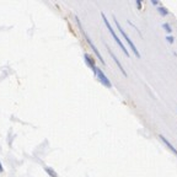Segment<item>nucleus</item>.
Masks as SVG:
<instances>
[{"mask_svg":"<svg viewBox=\"0 0 177 177\" xmlns=\"http://www.w3.org/2000/svg\"><path fill=\"white\" fill-rule=\"evenodd\" d=\"M101 16H102V20H103V22H105V25H106V27L108 28V31H110V33L112 35V37H113V39L114 41H116V43L119 46V47H121V49L124 52V54H126L127 57H129V52L127 50V48H126V47H124V44L122 43V41H121V38H119L118 37V36H117V33H116V31H114L113 30V27H112V26H111V24H110V21H108V20H107V17H106V15L105 14H101Z\"/></svg>","mask_w":177,"mask_h":177,"instance_id":"obj_1","label":"nucleus"},{"mask_svg":"<svg viewBox=\"0 0 177 177\" xmlns=\"http://www.w3.org/2000/svg\"><path fill=\"white\" fill-rule=\"evenodd\" d=\"M113 20H114V24H116V26H117V28H118V31H119V33H121L122 36H123V38L126 39V42L129 44V47H131V49L133 50V53L135 54V57H137V58H140V53L138 52V49H137V47H135V44L133 43V41L129 38V36L126 33V31H124L123 28H122V26L119 25V22L117 21V19L116 17H113Z\"/></svg>","mask_w":177,"mask_h":177,"instance_id":"obj_2","label":"nucleus"},{"mask_svg":"<svg viewBox=\"0 0 177 177\" xmlns=\"http://www.w3.org/2000/svg\"><path fill=\"white\" fill-rule=\"evenodd\" d=\"M76 21H77V25H79V28H80V31H81V32H82V35H84V37H85V39L87 41V43L88 44H90V47H91V48H92V50H93V53H95L96 55H97V58H98V60H100L101 62V63L102 64H105V60H103V58H102V55H101V53H100V52H98V49L96 48V46L95 44H93L92 43V41H91V38L90 37H88V36H87V33L85 32V31H84V28H82L81 27V24H80V20H79V17H77L76 16Z\"/></svg>","mask_w":177,"mask_h":177,"instance_id":"obj_3","label":"nucleus"},{"mask_svg":"<svg viewBox=\"0 0 177 177\" xmlns=\"http://www.w3.org/2000/svg\"><path fill=\"white\" fill-rule=\"evenodd\" d=\"M95 75H96V77H97V80L100 81L103 86H106V87H108V88H111V87H112V84H111L110 79H108V77L105 75V73L102 71V69H100V68H97V69H96V73H95Z\"/></svg>","mask_w":177,"mask_h":177,"instance_id":"obj_4","label":"nucleus"},{"mask_svg":"<svg viewBox=\"0 0 177 177\" xmlns=\"http://www.w3.org/2000/svg\"><path fill=\"white\" fill-rule=\"evenodd\" d=\"M84 58H85L86 64L91 68V70L93 71V74H95V73H96V69H97V66H96V64H95V59H93L88 53H85V54H84Z\"/></svg>","mask_w":177,"mask_h":177,"instance_id":"obj_5","label":"nucleus"},{"mask_svg":"<svg viewBox=\"0 0 177 177\" xmlns=\"http://www.w3.org/2000/svg\"><path fill=\"white\" fill-rule=\"evenodd\" d=\"M107 48H108V47H107ZM108 52H110V54H111V57H112V58H113V60L114 62H116V64L118 65V68H119V70H121L122 71V74L124 75V76H127V73H126V70H124V68H123V65L121 64V62H119L118 59H117V57H116V54H114L113 53V52L110 49V48H108Z\"/></svg>","mask_w":177,"mask_h":177,"instance_id":"obj_6","label":"nucleus"},{"mask_svg":"<svg viewBox=\"0 0 177 177\" xmlns=\"http://www.w3.org/2000/svg\"><path fill=\"white\" fill-rule=\"evenodd\" d=\"M159 138H160L161 140H162V142H164V144H165L166 147H167V148L171 150V151H172L175 155H177V149H175V147H174V145L171 144V143L169 142V140H167V139H166V138L164 137V135H161V134H160V135H159Z\"/></svg>","mask_w":177,"mask_h":177,"instance_id":"obj_7","label":"nucleus"},{"mask_svg":"<svg viewBox=\"0 0 177 177\" xmlns=\"http://www.w3.org/2000/svg\"><path fill=\"white\" fill-rule=\"evenodd\" d=\"M158 10H159V12H160L161 16H167V15H169V10L166 9V8H164V6H159Z\"/></svg>","mask_w":177,"mask_h":177,"instance_id":"obj_8","label":"nucleus"},{"mask_svg":"<svg viewBox=\"0 0 177 177\" xmlns=\"http://www.w3.org/2000/svg\"><path fill=\"white\" fill-rule=\"evenodd\" d=\"M44 170H46V172L48 174V175H49L50 177H58V175L55 174V171H54V170H52L50 167H46Z\"/></svg>","mask_w":177,"mask_h":177,"instance_id":"obj_9","label":"nucleus"},{"mask_svg":"<svg viewBox=\"0 0 177 177\" xmlns=\"http://www.w3.org/2000/svg\"><path fill=\"white\" fill-rule=\"evenodd\" d=\"M162 28H164V30H165L167 33H171V32H172V28H171V26H170L167 22L162 24Z\"/></svg>","mask_w":177,"mask_h":177,"instance_id":"obj_10","label":"nucleus"},{"mask_svg":"<svg viewBox=\"0 0 177 177\" xmlns=\"http://www.w3.org/2000/svg\"><path fill=\"white\" fill-rule=\"evenodd\" d=\"M166 41H167L169 43H171V44H172L175 39H174V37H172V36H167V37H166Z\"/></svg>","mask_w":177,"mask_h":177,"instance_id":"obj_11","label":"nucleus"},{"mask_svg":"<svg viewBox=\"0 0 177 177\" xmlns=\"http://www.w3.org/2000/svg\"><path fill=\"white\" fill-rule=\"evenodd\" d=\"M137 6H138V9H142V1L140 0H137Z\"/></svg>","mask_w":177,"mask_h":177,"instance_id":"obj_12","label":"nucleus"},{"mask_svg":"<svg viewBox=\"0 0 177 177\" xmlns=\"http://www.w3.org/2000/svg\"><path fill=\"white\" fill-rule=\"evenodd\" d=\"M151 3H153L154 5H158V4H159V1H156V0H151Z\"/></svg>","mask_w":177,"mask_h":177,"instance_id":"obj_13","label":"nucleus"},{"mask_svg":"<svg viewBox=\"0 0 177 177\" xmlns=\"http://www.w3.org/2000/svg\"><path fill=\"white\" fill-rule=\"evenodd\" d=\"M3 170H4L3 169V165H1V162H0V172H3Z\"/></svg>","mask_w":177,"mask_h":177,"instance_id":"obj_14","label":"nucleus"}]
</instances>
